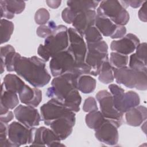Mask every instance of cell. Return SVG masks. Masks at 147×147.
I'll list each match as a JSON object with an SVG mask.
<instances>
[{"label":"cell","instance_id":"cb8c5ba5","mask_svg":"<svg viewBox=\"0 0 147 147\" xmlns=\"http://www.w3.org/2000/svg\"><path fill=\"white\" fill-rule=\"evenodd\" d=\"M100 1H68L67 4L68 7L76 14L87 10H95Z\"/></svg>","mask_w":147,"mask_h":147},{"label":"cell","instance_id":"2e32d148","mask_svg":"<svg viewBox=\"0 0 147 147\" xmlns=\"http://www.w3.org/2000/svg\"><path fill=\"white\" fill-rule=\"evenodd\" d=\"M61 140L52 131L51 129L41 126L36 128L34 134L33 140L31 146H64L61 144Z\"/></svg>","mask_w":147,"mask_h":147},{"label":"cell","instance_id":"7c38bea8","mask_svg":"<svg viewBox=\"0 0 147 147\" xmlns=\"http://www.w3.org/2000/svg\"><path fill=\"white\" fill-rule=\"evenodd\" d=\"M69 46L67 48L73 55L77 64H83L85 63L87 48L83 38L73 28L68 29Z\"/></svg>","mask_w":147,"mask_h":147},{"label":"cell","instance_id":"5bb4252c","mask_svg":"<svg viewBox=\"0 0 147 147\" xmlns=\"http://www.w3.org/2000/svg\"><path fill=\"white\" fill-rule=\"evenodd\" d=\"M118 128L113 121L106 118L103 123L95 130V136L102 143L110 146L115 145L119 138Z\"/></svg>","mask_w":147,"mask_h":147},{"label":"cell","instance_id":"60d3db41","mask_svg":"<svg viewBox=\"0 0 147 147\" xmlns=\"http://www.w3.org/2000/svg\"><path fill=\"white\" fill-rule=\"evenodd\" d=\"M121 5L126 9L128 6H131L133 8H138L141 6L144 2L143 1H120Z\"/></svg>","mask_w":147,"mask_h":147},{"label":"cell","instance_id":"f1b7e54d","mask_svg":"<svg viewBox=\"0 0 147 147\" xmlns=\"http://www.w3.org/2000/svg\"><path fill=\"white\" fill-rule=\"evenodd\" d=\"M103 115L98 110L90 112L85 117V121L87 126L94 130L98 129L105 121Z\"/></svg>","mask_w":147,"mask_h":147},{"label":"cell","instance_id":"d6a6232c","mask_svg":"<svg viewBox=\"0 0 147 147\" xmlns=\"http://www.w3.org/2000/svg\"><path fill=\"white\" fill-rule=\"evenodd\" d=\"M87 44H92L102 40V36L95 26L88 28L84 34Z\"/></svg>","mask_w":147,"mask_h":147},{"label":"cell","instance_id":"603a6c76","mask_svg":"<svg viewBox=\"0 0 147 147\" xmlns=\"http://www.w3.org/2000/svg\"><path fill=\"white\" fill-rule=\"evenodd\" d=\"M1 87L0 114H3L15 108L18 105L19 100L17 93L6 90L2 84Z\"/></svg>","mask_w":147,"mask_h":147},{"label":"cell","instance_id":"e0dca14e","mask_svg":"<svg viewBox=\"0 0 147 147\" xmlns=\"http://www.w3.org/2000/svg\"><path fill=\"white\" fill-rule=\"evenodd\" d=\"M76 122L75 113L52 121L49 126L61 140H65L72 132Z\"/></svg>","mask_w":147,"mask_h":147},{"label":"cell","instance_id":"4316f807","mask_svg":"<svg viewBox=\"0 0 147 147\" xmlns=\"http://www.w3.org/2000/svg\"><path fill=\"white\" fill-rule=\"evenodd\" d=\"M82 98L79 90L76 89L71 91L64 99L63 103L70 110L77 113L80 110Z\"/></svg>","mask_w":147,"mask_h":147},{"label":"cell","instance_id":"6da1fadb","mask_svg":"<svg viewBox=\"0 0 147 147\" xmlns=\"http://www.w3.org/2000/svg\"><path fill=\"white\" fill-rule=\"evenodd\" d=\"M14 71L34 87H42L51 80L45 61L36 56H20L15 64Z\"/></svg>","mask_w":147,"mask_h":147},{"label":"cell","instance_id":"e575fe53","mask_svg":"<svg viewBox=\"0 0 147 147\" xmlns=\"http://www.w3.org/2000/svg\"><path fill=\"white\" fill-rule=\"evenodd\" d=\"M0 146L14 147L8 138V125L2 122L0 123Z\"/></svg>","mask_w":147,"mask_h":147},{"label":"cell","instance_id":"74e56055","mask_svg":"<svg viewBox=\"0 0 147 147\" xmlns=\"http://www.w3.org/2000/svg\"><path fill=\"white\" fill-rule=\"evenodd\" d=\"M83 110L84 112L88 113L98 110L96 99L91 96L86 98L83 103Z\"/></svg>","mask_w":147,"mask_h":147},{"label":"cell","instance_id":"3957f363","mask_svg":"<svg viewBox=\"0 0 147 147\" xmlns=\"http://www.w3.org/2000/svg\"><path fill=\"white\" fill-rule=\"evenodd\" d=\"M79 77L72 73H67L55 77L52 80L51 87L47 90V96L63 102L71 91L78 90V81Z\"/></svg>","mask_w":147,"mask_h":147},{"label":"cell","instance_id":"d4e9b609","mask_svg":"<svg viewBox=\"0 0 147 147\" xmlns=\"http://www.w3.org/2000/svg\"><path fill=\"white\" fill-rule=\"evenodd\" d=\"M2 84L6 90L18 94L25 85V83L16 75L9 74L4 77Z\"/></svg>","mask_w":147,"mask_h":147},{"label":"cell","instance_id":"b9f144b4","mask_svg":"<svg viewBox=\"0 0 147 147\" xmlns=\"http://www.w3.org/2000/svg\"><path fill=\"white\" fill-rule=\"evenodd\" d=\"M146 4L147 2L144 1V2L141 5V7L138 11V15L140 20L143 22H146L147 16H146Z\"/></svg>","mask_w":147,"mask_h":147},{"label":"cell","instance_id":"9a60e30c","mask_svg":"<svg viewBox=\"0 0 147 147\" xmlns=\"http://www.w3.org/2000/svg\"><path fill=\"white\" fill-rule=\"evenodd\" d=\"M14 114L18 122L29 128L38 126L42 120L38 110L30 106L20 105L14 109Z\"/></svg>","mask_w":147,"mask_h":147},{"label":"cell","instance_id":"1f68e13d","mask_svg":"<svg viewBox=\"0 0 147 147\" xmlns=\"http://www.w3.org/2000/svg\"><path fill=\"white\" fill-rule=\"evenodd\" d=\"M21 56V55L16 52V51H12L6 54L3 57L1 58V60H3L5 63V67L7 71L13 72L14 71V67L16 61Z\"/></svg>","mask_w":147,"mask_h":147},{"label":"cell","instance_id":"7bdbcfd3","mask_svg":"<svg viewBox=\"0 0 147 147\" xmlns=\"http://www.w3.org/2000/svg\"><path fill=\"white\" fill-rule=\"evenodd\" d=\"M14 118L13 113L11 111L9 110L5 114H0V121L2 122L7 123L10 122Z\"/></svg>","mask_w":147,"mask_h":147},{"label":"cell","instance_id":"8d00e7d4","mask_svg":"<svg viewBox=\"0 0 147 147\" xmlns=\"http://www.w3.org/2000/svg\"><path fill=\"white\" fill-rule=\"evenodd\" d=\"M50 18L49 11L45 8L38 9L34 14V21L38 25H44L48 22Z\"/></svg>","mask_w":147,"mask_h":147},{"label":"cell","instance_id":"f35d334b","mask_svg":"<svg viewBox=\"0 0 147 147\" xmlns=\"http://www.w3.org/2000/svg\"><path fill=\"white\" fill-rule=\"evenodd\" d=\"M146 42L140 43L136 49V56L141 60L146 63Z\"/></svg>","mask_w":147,"mask_h":147},{"label":"cell","instance_id":"836d02e7","mask_svg":"<svg viewBox=\"0 0 147 147\" xmlns=\"http://www.w3.org/2000/svg\"><path fill=\"white\" fill-rule=\"evenodd\" d=\"M56 27L55 22L53 21H50L47 25H40L36 30V33L38 37L46 38L52 34Z\"/></svg>","mask_w":147,"mask_h":147},{"label":"cell","instance_id":"4fadbf2b","mask_svg":"<svg viewBox=\"0 0 147 147\" xmlns=\"http://www.w3.org/2000/svg\"><path fill=\"white\" fill-rule=\"evenodd\" d=\"M95 25L102 34L113 39L121 38L125 36L126 33L125 26L117 25L101 14H96Z\"/></svg>","mask_w":147,"mask_h":147},{"label":"cell","instance_id":"8fae6325","mask_svg":"<svg viewBox=\"0 0 147 147\" xmlns=\"http://www.w3.org/2000/svg\"><path fill=\"white\" fill-rule=\"evenodd\" d=\"M40 113L42 121L47 126H49L52 121L61 117L71 115L75 112L68 109L63 102L51 98L41 106Z\"/></svg>","mask_w":147,"mask_h":147},{"label":"cell","instance_id":"277c9868","mask_svg":"<svg viewBox=\"0 0 147 147\" xmlns=\"http://www.w3.org/2000/svg\"><path fill=\"white\" fill-rule=\"evenodd\" d=\"M114 77L117 83L129 88L145 91L147 89V72L136 71L124 67L120 68L113 67Z\"/></svg>","mask_w":147,"mask_h":147},{"label":"cell","instance_id":"d6986e66","mask_svg":"<svg viewBox=\"0 0 147 147\" xmlns=\"http://www.w3.org/2000/svg\"><path fill=\"white\" fill-rule=\"evenodd\" d=\"M96 13L95 10H87L76 14L72 26L76 31L83 37L86 30L90 27L95 25Z\"/></svg>","mask_w":147,"mask_h":147},{"label":"cell","instance_id":"d590c367","mask_svg":"<svg viewBox=\"0 0 147 147\" xmlns=\"http://www.w3.org/2000/svg\"><path fill=\"white\" fill-rule=\"evenodd\" d=\"M129 67L131 69L144 72H146L147 70L146 63L139 59L136 56L135 53L131 54L130 56Z\"/></svg>","mask_w":147,"mask_h":147},{"label":"cell","instance_id":"52a82bcc","mask_svg":"<svg viewBox=\"0 0 147 147\" xmlns=\"http://www.w3.org/2000/svg\"><path fill=\"white\" fill-rule=\"evenodd\" d=\"M96 14L110 19L115 24L125 26L129 21V14L118 1H102L97 9Z\"/></svg>","mask_w":147,"mask_h":147},{"label":"cell","instance_id":"5b68a950","mask_svg":"<svg viewBox=\"0 0 147 147\" xmlns=\"http://www.w3.org/2000/svg\"><path fill=\"white\" fill-rule=\"evenodd\" d=\"M87 47L88 51L85 63L91 69L90 75L96 76L103 62L109 59L108 45L105 41L101 40L92 44H87Z\"/></svg>","mask_w":147,"mask_h":147},{"label":"cell","instance_id":"ee69618b","mask_svg":"<svg viewBox=\"0 0 147 147\" xmlns=\"http://www.w3.org/2000/svg\"><path fill=\"white\" fill-rule=\"evenodd\" d=\"M47 5L52 9H56L60 6L61 1H46Z\"/></svg>","mask_w":147,"mask_h":147},{"label":"cell","instance_id":"ba28073f","mask_svg":"<svg viewBox=\"0 0 147 147\" xmlns=\"http://www.w3.org/2000/svg\"><path fill=\"white\" fill-rule=\"evenodd\" d=\"M76 67L74 57L67 49L53 56L49 62V68L54 77L67 73L75 74Z\"/></svg>","mask_w":147,"mask_h":147},{"label":"cell","instance_id":"7402d4cb","mask_svg":"<svg viewBox=\"0 0 147 147\" xmlns=\"http://www.w3.org/2000/svg\"><path fill=\"white\" fill-rule=\"evenodd\" d=\"M125 113L126 123L131 126H140L147 118V109L141 105L136 106Z\"/></svg>","mask_w":147,"mask_h":147},{"label":"cell","instance_id":"8992f818","mask_svg":"<svg viewBox=\"0 0 147 147\" xmlns=\"http://www.w3.org/2000/svg\"><path fill=\"white\" fill-rule=\"evenodd\" d=\"M109 89L113 96L115 108L123 114L130 109L140 105V98L138 94L133 91L125 92V90L115 84L109 86Z\"/></svg>","mask_w":147,"mask_h":147},{"label":"cell","instance_id":"f546056e","mask_svg":"<svg viewBox=\"0 0 147 147\" xmlns=\"http://www.w3.org/2000/svg\"><path fill=\"white\" fill-rule=\"evenodd\" d=\"M14 24L11 21L6 19L1 20V44L7 42L13 34Z\"/></svg>","mask_w":147,"mask_h":147},{"label":"cell","instance_id":"7a4b0ae2","mask_svg":"<svg viewBox=\"0 0 147 147\" xmlns=\"http://www.w3.org/2000/svg\"><path fill=\"white\" fill-rule=\"evenodd\" d=\"M68 46V28L63 25H60L45 39L44 44L39 45L37 53L45 61H48L55 55L67 50Z\"/></svg>","mask_w":147,"mask_h":147},{"label":"cell","instance_id":"44dd1931","mask_svg":"<svg viewBox=\"0 0 147 147\" xmlns=\"http://www.w3.org/2000/svg\"><path fill=\"white\" fill-rule=\"evenodd\" d=\"M18 95L22 103L34 107H37L42 100V91L37 87L31 88L26 84Z\"/></svg>","mask_w":147,"mask_h":147},{"label":"cell","instance_id":"83f0119b","mask_svg":"<svg viewBox=\"0 0 147 147\" xmlns=\"http://www.w3.org/2000/svg\"><path fill=\"white\" fill-rule=\"evenodd\" d=\"M98 79L103 84H109L114 81L113 67L109 62V59L103 62L98 74Z\"/></svg>","mask_w":147,"mask_h":147},{"label":"cell","instance_id":"ab89813d","mask_svg":"<svg viewBox=\"0 0 147 147\" xmlns=\"http://www.w3.org/2000/svg\"><path fill=\"white\" fill-rule=\"evenodd\" d=\"M76 15V13L68 7L65 8L61 13V17L63 20L68 24L72 23Z\"/></svg>","mask_w":147,"mask_h":147},{"label":"cell","instance_id":"9c48e42d","mask_svg":"<svg viewBox=\"0 0 147 147\" xmlns=\"http://www.w3.org/2000/svg\"><path fill=\"white\" fill-rule=\"evenodd\" d=\"M95 96L104 117L113 121L118 127H120L123 122V114L119 112L115 108L111 93L106 90H102L98 91Z\"/></svg>","mask_w":147,"mask_h":147},{"label":"cell","instance_id":"4dcf8cb0","mask_svg":"<svg viewBox=\"0 0 147 147\" xmlns=\"http://www.w3.org/2000/svg\"><path fill=\"white\" fill-rule=\"evenodd\" d=\"M129 61L127 55H122L115 52L110 53L109 62L113 67L120 68L127 66Z\"/></svg>","mask_w":147,"mask_h":147},{"label":"cell","instance_id":"ac0fdd59","mask_svg":"<svg viewBox=\"0 0 147 147\" xmlns=\"http://www.w3.org/2000/svg\"><path fill=\"white\" fill-rule=\"evenodd\" d=\"M140 44L139 38L133 33H128L118 40H113L110 44L112 51L127 55L133 53Z\"/></svg>","mask_w":147,"mask_h":147},{"label":"cell","instance_id":"ffe728a7","mask_svg":"<svg viewBox=\"0 0 147 147\" xmlns=\"http://www.w3.org/2000/svg\"><path fill=\"white\" fill-rule=\"evenodd\" d=\"M25 2L23 1L1 0L0 10L1 18L12 19L15 14L21 13L25 9Z\"/></svg>","mask_w":147,"mask_h":147},{"label":"cell","instance_id":"30bf717a","mask_svg":"<svg viewBox=\"0 0 147 147\" xmlns=\"http://www.w3.org/2000/svg\"><path fill=\"white\" fill-rule=\"evenodd\" d=\"M36 127H28L20 122L14 121L8 125V138L14 147L31 144Z\"/></svg>","mask_w":147,"mask_h":147},{"label":"cell","instance_id":"f6af8a7d","mask_svg":"<svg viewBox=\"0 0 147 147\" xmlns=\"http://www.w3.org/2000/svg\"><path fill=\"white\" fill-rule=\"evenodd\" d=\"M5 63L3 62V60H1V74H2L4 71H5Z\"/></svg>","mask_w":147,"mask_h":147},{"label":"cell","instance_id":"484cf974","mask_svg":"<svg viewBox=\"0 0 147 147\" xmlns=\"http://www.w3.org/2000/svg\"><path fill=\"white\" fill-rule=\"evenodd\" d=\"M96 85L94 78L88 75H83L78 79V90L84 94H90L95 90Z\"/></svg>","mask_w":147,"mask_h":147}]
</instances>
